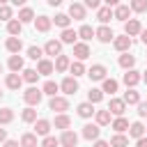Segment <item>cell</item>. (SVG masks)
Returning a JSON list of instances; mask_svg holds the SVG:
<instances>
[{"instance_id": "11", "label": "cell", "mask_w": 147, "mask_h": 147, "mask_svg": "<svg viewBox=\"0 0 147 147\" xmlns=\"http://www.w3.org/2000/svg\"><path fill=\"white\" fill-rule=\"evenodd\" d=\"M69 16H71L74 21H83V18H85V5L71 2V5H69Z\"/></svg>"}, {"instance_id": "26", "label": "cell", "mask_w": 147, "mask_h": 147, "mask_svg": "<svg viewBox=\"0 0 147 147\" xmlns=\"http://www.w3.org/2000/svg\"><path fill=\"white\" fill-rule=\"evenodd\" d=\"M94 115H96V124H99V126H108V124H110V110H108V108H106V110H96Z\"/></svg>"}, {"instance_id": "54", "label": "cell", "mask_w": 147, "mask_h": 147, "mask_svg": "<svg viewBox=\"0 0 147 147\" xmlns=\"http://www.w3.org/2000/svg\"><path fill=\"white\" fill-rule=\"evenodd\" d=\"M106 2V7H117L119 5V0H103Z\"/></svg>"}, {"instance_id": "4", "label": "cell", "mask_w": 147, "mask_h": 147, "mask_svg": "<svg viewBox=\"0 0 147 147\" xmlns=\"http://www.w3.org/2000/svg\"><path fill=\"white\" fill-rule=\"evenodd\" d=\"M44 53H46V55H53V57L62 55V41H57V39H48L46 46H44Z\"/></svg>"}, {"instance_id": "56", "label": "cell", "mask_w": 147, "mask_h": 147, "mask_svg": "<svg viewBox=\"0 0 147 147\" xmlns=\"http://www.w3.org/2000/svg\"><path fill=\"white\" fill-rule=\"evenodd\" d=\"M5 140H7V131H5V129H0V142H5Z\"/></svg>"}, {"instance_id": "35", "label": "cell", "mask_w": 147, "mask_h": 147, "mask_svg": "<svg viewBox=\"0 0 147 147\" xmlns=\"http://www.w3.org/2000/svg\"><path fill=\"white\" fill-rule=\"evenodd\" d=\"M21 119H23L25 124H30V122H37V110H34L32 106H28V108L21 113Z\"/></svg>"}, {"instance_id": "62", "label": "cell", "mask_w": 147, "mask_h": 147, "mask_svg": "<svg viewBox=\"0 0 147 147\" xmlns=\"http://www.w3.org/2000/svg\"><path fill=\"white\" fill-rule=\"evenodd\" d=\"M0 99H2V92H0Z\"/></svg>"}, {"instance_id": "22", "label": "cell", "mask_w": 147, "mask_h": 147, "mask_svg": "<svg viewBox=\"0 0 147 147\" xmlns=\"http://www.w3.org/2000/svg\"><path fill=\"white\" fill-rule=\"evenodd\" d=\"M21 30H23V23H21L18 18H11V21L7 23V32H9L11 37H18V34H21Z\"/></svg>"}, {"instance_id": "47", "label": "cell", "mask_w": 147, "mask_h": 147, "mask_svg": "<svg viewBox=\"0 0 147 147\" xmlns=\"http://www.w3.org/2000/svg\"><path fill=\"white\" fill-rule=\"evenodd\" d=\"M0 21H11V7L9 5H0Z\"/></svg>"}, {"instance_id": "39", "label": "cell", "mask_w": 147, "mask_h": 147, "mask_svg": "<svg viewBox=\"0 0 147 147\" xmlns=\"http://www.w3.org/2000/svg\"><path fill=\"white\" fill-rule=\"evenodd\" d=\"M21 147H37V133H23Z\"/></svg>"}, {"instance_id": "29", "label": "cell", "mask_w": 147, "mask_h": 147, "mask_svg": "<svg viewBox=\"0 0 147 147\" xmlns=\"http://www.w3.org/2000/svg\"><path fill=\"white\" fill-rule=\"evenodd\" d=\"M110 147H129V138L124 133H115L110 138Z\"/></svg>"}, {"instance_id": "49", "label": "cell", "mask_w": 147, "mask_h": 147, "mask_svg": "<svg viewBox=\"0 0 147 147\" xmlns=\"http://www.w3.org/2000/svg\"><path fill=\"white\" fill-rule=\"evenodd\" d=\"M138 115L140 117H147V101L145 103H138Z\"/></svg>"}, {"instance_id": "52", "label": "cell", "mask_w": 147, "mask_h": 147, "mask_svg": "<svg viewBox=\"0 0 147 147\" xmlns=\"http://www.w3.org/2000/svg\"><path fill=\"white\" fill-rule=\"evenodd\" d=\"M136 147H147V138L142 136V138H138V142H136Z\"/></svg>"}, {"instance_id": "25", "label": "cell", "mask_w": 147, "mask_h": 147, "mask_svg": "<svg viewBox=\"0 0 147 147\" xmlns=\"http://www.w3.org/2000/svg\"><path fill=\"white\" fill-rule=\"evenodd\" d=\"M124 101H126L129 106H133V103H140V92H136L133 87H129V90L124 92Z\"/></svg>"}, {"instance_id": "43", "label": "cell", "mask_w": 147, "mask_h": 147, "mask_svg": "<svg viewBox=\"0 0 147 147\" xmlns=\"http://www.w3.org/2000/svg\"><path fill=\"white\" fill-rule=\"evenodd\" d=\"M37 78H39L37 69H23V80L25 83H37Z\"/></svg>"}, {"instance_id": "2", "label": "cell", "mask_w": 147, "mask_h": 147, "mask_svg": "<svg viewBox=\"0 0 147 147\" xmlns=\"http://www.w3.org/2000/svg\"><path fill=\"white\" fill-rule=\"evenodd\" d=\"M48 108H51L53 113L62 115L64 110H69V101H67L64 96H51V103H48Z\"/></svg>"}, {"instance_id": "63", "label": "cell", "mask_w": 147, "mask_h": 147, "mask_svg": "<svg viewBox=\"0 0 147 147\" xmlns=\"http://www.w3.org/2000/svg\"><path fill=\"white\" fill-rule=\"evenodd\" d=\"M71 2H76V0H71Z\"/></svg>"}, {"instance_id": "48", "label": "cell", "mask_w": 147, "mask_h": 147, "mask_svg": "<svg viewBox=\"0 0 147 147\" xmlns=\"http://www.w3.org/2000/svg\"><path fill=\"white\" fill-rule=\"evenodd\" d=\"M60 145V140L55 138V136H44V142H41V147H57Z\"/></svg>"}, {"instance_id": "14", "label": "cell", "mask_w": 147, "mask_h": 147, "mask_svg": "<svg viewBox=\"0 0 147 147\" xmlns=\"http://www.w3.org/2000/svg\"><path fill=\"white\" fill-rule=\"evenodd\" d=\"M74 55H76V60H87L90 57V46L85 44V41H80V44H74Z\"/></svg>"}, {"instance_id": "23", "label": "cell", "mask_w": 147, "mask_h": 147, "mask_svg": "<svg viewBox=\"0 0 147 147\" xmlns=\"http://www.w3.org/2000/svg\"><path fill=\"white\" fill-rule=\"evenodd\" d=\"M7 87L9 90H18L21 87V83H23V76H18V74H7Z\"/></svg>"}, {"instance_id": "58", "label": "cell", "mask_w": 147, "mask_h": 147, "mask_svg": "<svg viewBox=\"0 0 147 147\" xmlns=\"http://www.w3.org/2000/svg\"><path fill=\"white\" fill-rule=\"evenodd\" d=\"M11 2H14V5H16V7H23V5H25V2H28V0H11Z\"/></svg>"}, {"instance_id": "53", "label": "cell", "mask_w": 147, "mask_h": 147, "mask_svg": "<svg viewBox=\"0 0 147 147\" xmlns=\"http://www.w3.org/2000/svg\"><path fill=\"white\" fill-rule=\"evenodd\" d=\"M94 147H110V142H106V140H94Z\"/></svg>"}, {"instance_id": "16", "label": "cell", "mask_w": 147, "mask_h": 147, "mask_svg": "<svg viewBox=\"0 0 147 147\" xmlns=\"http://www.w3.org/2000/svg\"><path fill=\"white\" fill-rule=\"evenodd\" d=\"M5 46H7V51H9V53L18 55V53H21V48H23V41H21V37H9Z\"/></svg>"}, {"instance_id": "64", "label": "cell", "mask_w": 147, "mask_h": 147, "mask_svg": "<svg viewBox=\"0 0 147 147\" xmlns=\"http://www.w3.org/2000/svg\"><path fill=\"white\" fill-rule=\"evenodd\" d=\"M145 131H147V129H145Z\"/></svg>"}, {"instance_id": "3", "label": "cell", "mask_w": 147, "mask_h": 147, "mask_svg": "<svg viewBox=\"0 0 147 147\" xmlns=\"http://www.w3.org/2000/svg\"><path fill=\"white\" fill-rule=\"evenodd\" d=\"M131 44H133V41H131V37H129V34H119V37H115V39H113V46H115L119 53H126V51L131 48Z\"/></svg>"}, {"instance_id": "38", "label": "cell", "mask_w": 147, "mask_h": 147, "mask_svg": "<svg viewBox=\"0 0 147 147\" xmlns=\"http://www.w3.org/2000/svg\"><path fill=\"white\" fill-rule=\"evenodd\" d=\"M101 99H103V90L90 87V92H87V101H90V103H99Z\"/></svg>"}, {"instance_id": "10", "label": "cell", "mask_w": 147, "mask_h": 147, "mask_svg": "<svg viewBox=\"0 0 147 147\" xmlns=\"http://www.w3.org/2000/svg\"><path fill=\"white\" fill-rule=\"evenodd\" d=\"M99 133H101L99 124H85L83 126V138L85 140H99Z\"/></svg>"}, {"instance_id": "24", "label": "cell", "mask_w": 147, "mask_h": 147, "mask_svg": "<svg viewBox=\"0 0 147 147\" xmlns=\"http://www.w3.org/2000/svg\"><path fill=\"white\" fill-rule=\"evenodd\" d=\"M41 92H44V94H48V96H57L60 85H57L55 80H46V83H44V87H41Z\"/></svg>"}, {"instance_id": "12", "label": "cell", "mask_w": 147, "mask_h": 147, "mask_svg": "<svg viewBox=\"0 0 147 147\" xmlns=\"http://www.w3.org/2000/svg\"><path fill=\"white\" fill-rule=\"evenodd\" d=\"M106 67L103 64H92L90 67V71H87V76L92 78V80H106Z\"/></svg>"}, {"instance_id": "18", "label": "cell", "mask_w": 147, "mask_h": 147, "mask_svg": "<svg viewBox=\"0 0 147 147\" xmlns=\"http://www.w3.org/2000/svg\"><path fill=\"white\" fill-rule=\"evenodd\" d=\"M96 110H94V103H90V101H85V103H78V115L83 117V119H87V117H92Z\"/></svg>"}, {"instance_id": "19", "label": "cell", "mask_w": 147, "mask_h": 147, "mask_svg": "<svg viewBox=\"0 0 147 147\" xmlns=\"http://www.w3.org/2000/svg\"><path fill=\"white\" fill-rule=\"evenodd\" d=\"M96 18L106 25L110 18H115V14H113V9H110V7H99V9H96Z\"/></svg>"}, {"instance_id": "37", "label": "cell", "mask_w": 147, "mask_h": 147, "mask_svg": "<svg viewBox=\"0 0 147 147\" xmlns=\"http://www.w3.org/2000/svg\"><path fill=\"white\" fill-rule=\"evenodd\" d=\"M18 21H21V23H30V21H34V11H32L30 7H23V9L18 11Z\"/></svg>"}, {"instance_id": "41", "label": "cell", "mask_w": 147, "mask_h": 147, "mask_svg": "<svg viewBox=\"0 0 147 147\" xmlns=\"http://www.w3.org/2000/svg\"><path fill=\"white\" fill-rule=\"evenodd\" d=\"M78 37H80L83 41H90V39L94 37V30H92L90 25H80V30H78Z\"/></svg>"}, {"instance_id": "33", "label": "cell", "mask_w": 147, "mask_h": 147, "mask_svg": "<svg viewBox=\"0 0 147 147\" xmlns=\"http://www.w3.org/2000/svg\"><path fill=\"white\" fill-rule=\"evenodd\" d=\"M9 69H11V74H18L23 69V57L21 55H11L9 57Z\"/></svg>"}, {"instance_id": "34", "label": "cell", "mask_w": 147, "mask_h": 147, "mask_svg": "<svg viewBox=\"0 0 147 147\" xmlns=\"http://www.w3.org/2000/svg\"><path fill=\"white\" fill-rule=\"evenodd\" d=\"M69 67H71V62H69L67 55H57L55 57V71H67Z\"/></svg>"}, {"instance_id": "13", "label": "cell", "mask_w": 147, "mask_h": 147, "mask_svg": "<svg viewBox=\"0 0 147 147\" xmlns=\"http://www.w3.org/2000/svg\"><path fill=\"white\" fill-rule=\"evenodd\" d=\"M51 23H53V18L51 16H37L34 18V28H37V32H48L51 30Z\"/></svg>"}, {"instance_id": "57", "label": "cell", "mask_w": 147, "mask_h": 147, "mask_svg": "<svg viewBox=\"0 0 147 147\" xmlns=\"http://www.w3.org/2000/svg\"><path fill=\"white\" fill-rule=\"evenodd\" d=\"M48 5L51 7H57V5H62V0H48Z\"/></svg>"}, {"instance_id": "5", "label": "cell", "mask_w": 147, "mask_h": 147, "mask_svg": "<svg viewBox=\"0 0 147 147\" xmlns=\"http://www.w3.org/2000/svg\"><path fill=\"white\" fill-rule=\"evenodd\" d=\"M60 90H62L64 94H76V92H78V80H76L74 76H67V78L60 83Z\"/></svg>"}, {"instance_id": "1", "label": "cell", "mask_w": 147, "mask_h": 147, "mask_svg": "<svg viewBox=\"0 0 147 147\" xmlns=\"http://www.w3.org/2000/svg\"><path fill=\"white\" fill-rule=\"evenodd\" d=\"M41 96H44V92L37 90V87H28V90L23 92V101H25L28 106H39Z\"/></svg>"}, {"instance_id": "31", "label": "cell", "mask_w": 147, "mask_h": 147, "mask_svg": "<svg viewBox=\"0 0 147 147\" xmlns=\"http://www.w3.org/2000/svg\"><path fill=\"white\" fill-rule=\"evenodd\" d=\"M76 39H78V32L76 30H71V28L62 30V44H76Z\"/></svg>"}, {"instance_id": "17", "label": "cell", "mask_w": 147, "mask_h": 147, "mask_svg": "<svg viewBox=\"0 0 147 147\" xmlns=\"http://www.w3.org/2000/svg\"><path fill=\"white\" fill-rule=\"evenodd\" d=\"M113 14H115V18H117V21H124V23H126V21H129V16H131V7H126V5H117Z\"/></svg>"}, {"instance_id": "36", "label": "cell", "mask_w": 147, "mask_h": 147, "mask_svg": "<svg viewBox=\"0 0 147 147\" xmlns=\"http://www.w3.org/2000/svg\"><path fill=\"white\" fill-rule=\"evenodd\" d=\"M69 126H71V119H69V115H64V113H62V115H57V117H55V129H62V131H67Z\"/></svg>"}, {"instance_id": "32", "label": "cell", "mask_w": 147, "mask_h": 147, "mask_svg": "<svg viewBox=\"0 0 147 147\" xmlns=\"http://www.w3.org/2000/svg\"><path fill=\"white\" fill-rule=\"evenodd\" d=\"M133 64H136V57L133 55H129V53H124V55H119V67L122 69H133Z\"/></svg>"}, {"instance_id": "45", "label": "cell", "mask_w": 147, "mask_h": 147, "mask_svg": "<svg viewBox=\"0 0 147 147\" xmlns=\"http://www.w3.org/2000/svg\"><path fill=\"white\" fill-rule=\"evenodd\" d=\"M41 55H44V48H39V46H30L28 48V57L30 60H44Z\"/></svg>"}, {"instance_id": "8", "label": "cell", "mask_w": 147, "mask_h": 147, "mask_svg": "<svg viewBox=\"0 0 147 147\" xmlns=\"http://www.w3.org/2000/svg\"><path fill=\"white\" fill-rule=\"evenodd\" d=\"M122 80H124V85H126V87H136V85L142 80V76H140L136 69H129V71L122 76Z\"/></svg>"}, {"instance_id": "9", "label": "cell", "mask_w": 147, "mask_h": 147, "mask_svg": "<svg viewBox=\"0 0 147 147\" xmlns=\"http://www.w3.org/2000/svg\"><path fill=\"white\" fill-rule=\"evenodd\" d=\"M124 108H126V101H124V99H110V103H108L110 115H117V117L124 115Z\"/></svg>"}, {"instance_id": "28", "label": "cell", "mask_w": 147, "mask_h": 147, "mask_svg": "<svg viewBox=\"0 0 147 147\" xmlns=\"http://www.w3.org/2000/svg\"><path fill=\"white\" fill-rule=\"evenodd\" d=\"M129 136H131V138H136V140H138V138H142V136H145V126H142L140 122H133V124L129 126Z\"/></svg>"}, {"instance_id": "21", "label": "cell", "mask_w": 147, "mask_h": 147, "mask_svg": "<svg viewBox=\"0 0 147 147\" xmlns=\"http://www.w3.org/2000/svg\"><path fill=\"white\" fill-rule=\"evenodd\" d=\"M48 131H51V122L48 119H37L34 122V133L37 136H48Z\"/></svg>"}, {"instance_id": "60", "label": "cell", "mask_w": 147, "mask_h": 147, "mask_svg": "<svg viewBox=\"0 0 147 147\" xmlns=\"http://www.w3.org/2000/svg\"><path fill=\"white\" fill-rule=\"evenodd\" d=\"M142 80H145V83H147V71H145V76H142Z\"/></svg>"}, {"instance_id": "15", "label": "cell", "mask_w": 147, "mask_h": 147, "mask_svg": "<svg viewBox=\"0 0 147 147\" xmlns=\"http://www.w3.org/2000/svg\"><path fill=\"white\" fill-rule=\"evenodd\" d=\"M60 145H64V147H76V145H78V136L67 129V131L62 133V138H60Z\"/></svg>"}, {"instance_id": "55", "label": "cell", "mask_w": 147, "mask_h": 147, "mask_svg": "<svg viewBox=\"0 0 147 147\" xmlns=\"http://www.w3.org/2000/svg\"><path fill=\"white\" fill-rule=\"evenodd\" d=\"M140 41L147 46V30H142V32H140Z\"/></svg>"}, {"instance_id": "20", "label": "cell", "mask_w": 147, "mask_h": 147, "mask_svg": "<svg viewBox=\"0 0 147 147\" xmlns=\"http://www.w3.org/2000/svg\"><path fill=\"white\" fill-rule=\"evenodd\" d=\"M53 69H55V64L51 60H39V64H37L39 76H48V74H53Z\"/></svg>"}, {"instance_id": "40", "label": "cell", "mask_w": 147, "mask_h": 147, "mask_svg": "<svg viewBox=\"0 0 147 147\" xmlns=\"http://www.w3.org/2000/svg\"><path fill=\"white\" fill-rule=\"evenodd\" d=\"M117 87H119V85H117V80H115V78H106L101 90H103V92H108V94H115V92H117Z\"/></svg>"}, {"instance_id": "59", "label": "cell", "mask_w": 147, "mask_h": 147, "mask_svg": "<svg viewBox=\"0 0 147 147\" xmlns=\"http://www.w3.org/2000/svg\"><path fill=\"white\" fill-rule=\"evenodd\" d=\"M7 2H9V0H0V5H7Z\"/></svg>"}, {"instance_id": "6", "label": "cell", "mask_w": 147, "mask_h": 147, "mask_svg": "<svg viewBox=\"0 0 147 147\" xmlns=\"http://www.w3.org/2000/svg\"><path fill=\"white\" fill-rule=\"evenodd\" d=\"M140 32H142V25H140L138 18H129V21L124 23V34L133 37V34H140Z\"/></svg>"}, {"instance_id": "27", "label": "cell", "mask_w": 147, "mask_h": 147, "mask_svg": "<svg viewBox=\"0 0 147 147\" xmlns=\"http://www.w3.org/2000/svg\"><path fill=\"white\" fill-rule=\"evenodd\" d=\"M129 119L126 117H117V119H113V129L117 131V133H124V131H129Z\"/></svg>"}, {"instance_id": "7", "label": "cell", "mask_w": 147, "mask_h": 147, "mask_svg": "<svg viewBox=\"0 0 147 147\" xmlns=\"http://www.w3.org/2000/svg\"><path fill=\"white\" fill-rule=\"evenodd\" d=\"M94 37L99 39V41H103V44H108V41H113L115 39V32L108 28V25H101L99 30H94Z\"/></svg>"}, {"instance_id": "44", "label": "cell", "mask_w": 147, "mask_h": 147, "mask_svg": "<svg viewBox=\"0 0 147 147\" xmlns=\"http://www.w3.org/2000/svg\"><path fill=\"white\" fill-rule=\"evenodd\" d=\"M14 119V110L11 108H0V124H9Z\"/></svg>"}, {"instance_id": "61", "label": "cell", "mask_w": 147, "mask_h": 147, "mask_svg": "<svg viewBox=\"0 0 147 147\" xmlns=\"http://www.w3.org/2000/svg\"><path fill=\"white\" fill-rule=\"evenodd\" d=\"M0 74H2V64H0Z\"/></svg>"}, {"instance_id": "42", "label": "cell", "mask_w": 147, "mask_h": 147, "mask_svg": "<svg viewBox=\"0 0 147 147\" xmlns=\"http://www.w3.org/2000/svg\"><path fill=\"white\" fill-rule=\"evenodd\" d=\"M69 71L74 74V78H78V76H83V74H85V67H83V62H80V60H76V62H71Z\"/></svg>"}, {"instance_id": "46", "label": "cell", "mask_w": 147, "mask_h": 147, "mask_svg": "<svg viewBox=\"0 0 147 147\" xmlns=\"http://www.w3.org/2000/svg\"><path fill=\"white\" fill-rule=\"evenodd\" d=\"M131 11H138V14L147 11V0H131Z\"/></svg>"}, {"instance_id": "30", "label": "cell", "mask_w": 147, "mask_h": 147, "mask_svg": "<svg viewBox=\"0 0 147 147\" xmlns=\"http://www.w3.org/2000/svg\"><path fill=\"white\" fill-rule=\"evenodd\" d=\"M53 23H55L57 28L67 30V28H69V23H71V16H69V14H57V16L53 18Z\"/></svg>"}, {"instance_id": "50", "label": "cell", "mask_w": 147, "mask_h": 147, "mask_svg": "<svg viewBox=\"0 0 147 147\" xmlns=\"http://www.w3.org/2000/svg\"><path fill=\"white\" fill-rule=\"evenodd\" d=\"M99 2H101V0H85V7H90V9H99Z\"/></svg>"}, {"instance_id": "51", "label": "cell", "mask_w": 147, "mask_h": 147, "mask_svg": "<svg viewBox=\"0 0 147 147\" xmlns=\"http://www.w3.org/2000/svg\"><path fill=\"white\" fill-rule=\"evenodd\" d=\"M2 147H21V145H18L16 140H5V142H2Z\"/></svg>"}]
</instances>
